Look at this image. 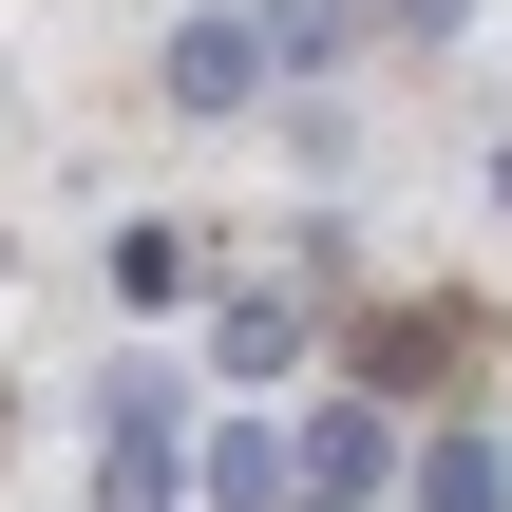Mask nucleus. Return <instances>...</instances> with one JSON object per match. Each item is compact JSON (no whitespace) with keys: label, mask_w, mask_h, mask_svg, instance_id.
<instances>
[{"label":"nucleus","mask_w":512,"mask_h":512,"mask_svg":"<svg viewBox=\"0 0 512 512\" xmlns=\"http://www.w3.org/2000/svg\"><path fill=\"white\" fill-rule=\"evenodd\" d=\"M95 512H171V361L95 380Z\"/></svg>","instance_id":"obj_1"},{"label":"nucleus","mask_w":512,"mask_h":512,"mask_svg":"<svg viewBox=\"0 0 512 512\" xmlns=\"http://www.w3.org/2000/svg\"><path fill=\"white\" fill-rule=\"evenodd\" d=\"M247 95H266V19H247V0H209V19L171 38V114H247Z\"/></svg>","instance_id":"obj_2"},{"label":"nucleus","mask_w":512,"mask_h":512,"mask_svg":"<svg viewBox=\"0 0 512 512\" xmlns=\"http://www.w3.org/2000/svg\"><path fill=\"white\" fill-rule=\"evenodd\" d=\"M209 361H228V380H285V361H304V285H228V304H209Z\"/></svg>","instance_id":"obj_3"},{"label":"nucleus","mask_w":512,"mask_h":512,"mask_svg":"<svg viewBox=\"0 0 512 512\" xmlns=\"http://www.w3.org/2000/svg\"><path fill=\"white\" fill-rule=\"evenodd\" d=\"M190 494H209V512H285V437H266V418H209Z\"/></svg>","instance_id":"obj_4"},{"label":"nucleus","mask_w":512,"mask_h":512,"mask_svg":"<svg viewBox=\"0 0 512 512\" xmlns=\"http://www.w3.org/2000/svg\"><path fill=\"white\" fill-rule=\"evenodd\" d=\"M418 512H494V437H475V418H456V437L418 456Z\"/></svg>","instance_id":"obj_5"},{"label":"nucleus","mask_w":512,"mask_h":512,"mask_svg":"<svg viewBox=\"0 0 512 512\" xmlns=\"http://www.w3.org/2000/svg\"><path fill=\"white\" fill-rule=\"evenodd\" d=\"M437 342H456V323H437V304H399V323H361V380H437Z\"/></svg>","instance_id":"obj_6"},{"label":"nucleus","mask_w":512,"mask_h":512,"mask_svg":"<svg viewBox=\"0 0 512 512\" xmlns=\"http://www.w3.org/2000/svg\"><path fill=\"white\" fill-rule=\"evenodd\" d=\"M380 19H399V38H456V19H475V0H380Z\"/></svg>","instance_id":"obj_7"}]
</instances>
